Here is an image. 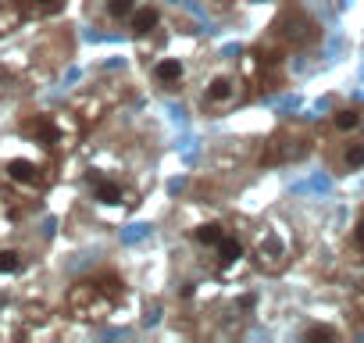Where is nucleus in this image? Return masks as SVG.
Returning <instances> with one entry per match:
<instances>
[{
  "label": "nucleus",
  "mask_w": 364,
  "mask_h": 343,
  "mask_svg": "<svg viewBox=\"0 0 364 343\" xmlns=\"http://www.w3.org/2000/svg\"><path fill=\"white\" fill-rule=\"evenodd\" d=\"M154 79L164 83V86H175V83L182 79V61H175V58L157 61V65H154Z\"/></svg>",
  "instance_id": "39448f33"
},
{
  "label": "nucleus",
  "mask_w": 364,
  "mask_h": 343,
  "mask_svg": "<svg viewBox=\"0 0 364 343\" xmlns=\"http://www.w3.org/2000/svg\"><path fill=\"white\" fill-rule=\"evenodd\" d=\"M343 164L346 168H364V143H350L343 150Z\"/></svg>",
  "instance_id": "f8f14e48"
},
{
  "label": "nucleus",
  "mask_w": 364,
  "mask_h": 343,
  "mask_svg": "<svg viewBox=\"0 0 364 343\" xmlns=\"http://www.w3.org/2000/svg\"><path fill=\"white\" fill-rule=\"evenodd\" d=\"M33 4H36V8H50V4H54V0H33Z\"/></svg>",
  "instance_id": "4468645a"
},
{
  "label": "nucleus",
  "mask_w": 364,
  "mask_h": 343,
  "mask_svg": "<svg viewBox=\"0 0 364 343\" xmlns=\"http://www.w3.org/2000/svg\"><path fill=\"white\" fill-rule=\"evenodd\" d=\"M8 179H15V183H22V186H36V183H40V168H36L33 161L15 157V161H8Z\"/></svg>",
  "instance_id": "f257e3e1"
},
{
  "label": "nucleus",
  "mask_w": 364,
  "mask_h": 343,
  "mask_svg": "<svg viewBox=\"0 0 364 343\" xmlns=\"http://www.w3.org/2000/svg\"><path fill=\"white\" fill-rule=\"evenodd\" d=\"M232 93H236V86H232L229 75H215V79L208 83V90H204L208 104H225V100H232Z\"/></svg>",
  "instance_id": "f03ea898"
},
{
  "label": "nucleus",
  "mask_w": 364,
  "mask_h": 343,
  "mask_svg": "<svg viewBox=\"0 0 364 343\" xmlns=\"http://www.w3.org/2000/svg\"><path fill=\"white\" fill-rule=\"evenodd\" d=\"M215 250H218V265H222V268H229V265H236V261L243 258V243H240L236 236H229V233L215 243Z\"/></svg>",
  "instance_id": "7ed1b4c3"
},
{
  "label": "nucleus",
  "mask_w": 364,
  "mask_h": 343,
  "mask_svg": "<svg viewBox=\"0 0 364 343\" xmlns=\"http://www.w3.org/2000/svg\"><path fill=\"white\" fill-rule=\"evenodd\" d=\"M304 339H307V343H328V339H339V332L328 329V325H314V329L304 332Z\"/></svg>",
  "instance_id": "9b49d317"
},
{
  "label": "nucleus",
  "mask_w": 364,
  "mask_h": 343,
  "mask_svg": "<svg viewBox=\"0 0 364 343\" xmlns=\"http://www.w3.org/2000/svg\"><path fill=\"white\" fill-rule=\"evenodd\" d=\"M353 243L364 250V218H360V222H357V229H353Z\"/></svg>",
  "instance_id": "ddd939ff"
},
{
  "label": "nucleus",
  "mask_w": 364,
  "mask_h": 343,
  "mask_svg": "<svg viewBox=\"0 0 364 343\" xmlns=\"http://www.w3.org/2000/svg\"><path fill=\"white\" fill-rule=\"evenodd\" d=\"M222 236H225V226H222V222H208V226H200V229L193 233V240H197L200 247H215Z\"/></svg>",
  "instance_id": "0eeeda50"
},
{
  "label": "nucleus",
  "mask_w": 364,
  "mask_h": 343,
  "mask_svg": "<svg viewBox=\"0 0 364 343\" xmlns=\"http://www.w3.org/2000/svg\"><path fill=\"white\" fill-rule=\"evenodd\" d=\"M357 125H360V111H353V107L336 111V129H339V132H353Z\"/></svg>",
  "instance_id": "6e6552de"
},
{
  "label": "nucleus",
  "mask_w": 364,
  "mask_h": 343,
  "mask_svg": "<svg viewBox=\"0 0 364 343\" xmlns=\"http://www.w3.org/2000/svg\"><path fill=\"white\" fill-rule=\"evenodd\" d=\"M93 197L100 201V204H122V186L118 183H107V179H97V186H93Z\"/></svg>",
  "instance_id": "423d86ee"
},
{
  "label": "nucleus",
  "mask_w": 364,
  "mask_h": 343,
  "mask_svg": "<svg viewBox=\"0 0 364 343\" xmlns=\"http://www.w3.org/2000/svg\"><path fill=\"white\" fill-rule=\"evenodd\" d=\"M22 272V254L18 250H0V275H15Z\"/></svg>",
  "instance_id": "9d476101"
},
{
  "label": "nucleus",
  "mask_w": 364,
  "mask_h": 343,
  "mask_svg": "<svg viewBox=\"0 0 364 343\" xmlns=\"http://www.w3.org/2000/svg\"><path fill=\"white\" fill-rule=\"evenodd\" d=\"M136 8H139L136 0H107V15H111V19H118V22H122V19H132V11H136Z\"/></svg>",
  "instance_id": "1a4fd4ad"
},
{
  "label": "nucleus",
  "mask_w": 364,
  "mask_h": 343,
  "mask_svg": "<svg viewBox=\"0 0 364 343\" xmlns=\"http://www.w3.org/2000/svg\"><path fill=\"white\" fill-rule=\"evenodd\" d=\"M129 22H132V33H136V36H146V33H154V29H157L161 15H157V8H136Z\"/></svg>",
  "instance_id": "20e7f679"
}]
</instances>
